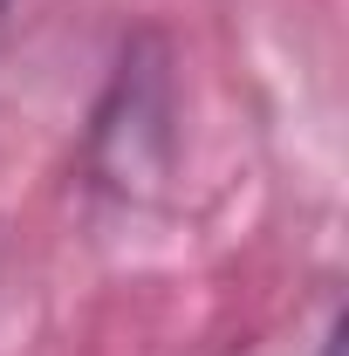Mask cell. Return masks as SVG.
I'll return each instance as SVG.
<instances>
[{
  "mask_svg": "<svg viewBox=\"0 0 349 356\" xmlns=\"http://www.w3.org/2000/svg\"><path fill=\"white\" fill-rule=\"evenodd\" d=\"M0 21H7V0H0Z\"/></svg>",
  "mask_w": 349,
  "mask_h": 356,
  "instance_id": "cell-1",
  "label": "cell"
}]
</instances>
